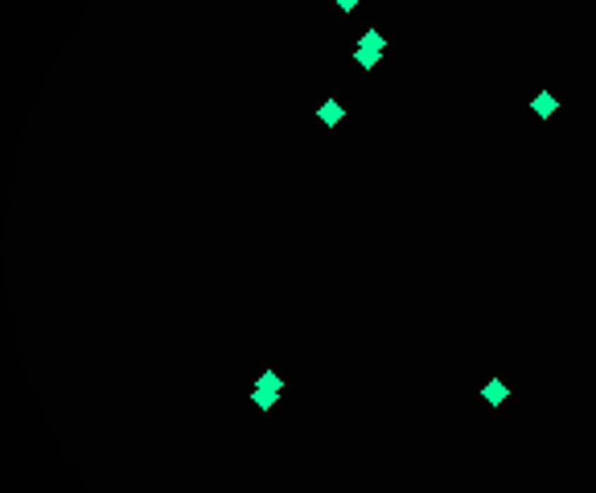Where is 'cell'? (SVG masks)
<instances>
[{"label": "cell", "instance_id": "cell-6", "mask_svg": "<svg viewBox=\"0 0 596 493\" xmlns=\"http://www.w3.org/2000/svg\"><path fill=\"white\" fill-rule=\"evenodd\" d=\"M354 62L362 66V71H370V66H379V62H382V54H379V49H362V46H358L354 49Z\"/></svg>", "mask_w": 596, "mask_h": 493}, {"label": "cell", "instance_id": "cell-2", "mask_svg": "<svg viewBox=\"0 0 596 493\" xmlns=\"http://www.w3.org/2000/svg\"><path fill=\"white\" fill-rule=\"evenodd\" d=\"M530 111H535L539 119H551L555 111H559V99H555L551 91H539L535 99H530Z\"/></svg>", "mask_w": 596, "mask_h": 493}, {"label": "cell", "instance_id": "cell-3", "mask_svg": "<svg viewBox=\"0 0 596 493\" xmlns=\"http://www.w3.org/2000/svg\"><path fill=\"white\" fill-rule=\"evenodd\" d=\"M317 119H321V123H325V128H337V123H341V119H346V107H341V103H337V99H325V103H321V107H317Z\"/></svg>", "mask_w": 596, "mask_h": 493}, {"label": "cell", "instance_id": "cell-9", "mask_svg": "<svg viewBox=\"0 0 596 493\" xmlns=\"http://www.w3.org/2000/svg\"><path fill=\"white\" fill-rule=\"evenodd\" d=\"M391 4H395V0H391Z\"/></svg>", "mask_w": 596, "mask_h": 493}, {"label": "cell", "instance_id": "cell-4", "mask_svg": "<svg viewBox=\"0 0 596 493\" xmlns=\"http://www.w3.org/2000/svg\"><path fill=\"white\" fill-rule=\"evenodd\" d=\"M255 387H260V391H267V395H284V378L276 375V370H263V375L255 378Z\"/></svg>", "mask_w": 596, "mask_h": 493}, {"label": "cell", "instance_id": "cell-1", "mask_svg": "<svg viewBox=\"0 0 596 493\" xmlns=\"http://www.w3.org/2000/svg\"><path fill=\"white\" fill-rule=\"evenodd\" d=\"M481 399L489 403V407H501V403L510 399V387H506L501 378H489V382L481 387Z\"/></svg>", "mask_w": 596, "mask_h": 493}, {"label": "cell", "instance_id": "cell-8", "mask_svg": "<svg viewBox=\"0 0 596 493\" xmlns=\"http://www.w3.org/2000/svg\"><path fill=\"white\" fill-rule=\"evenodd\" d=\"M334 4H337V8H341V13H354V8H358V4H362V0H334Z\"/></svg>", "mask_w": 596, "mask_h": 493}, {"label": "cell", "instance_id": "cell-7", "mask_svg": "<svg viewBox=\"0 0 596 493\" xmlns=\"http://www.w3.org/2000/svg\"><path fill=\"white\" fill-rule=\"evenodd\" d=\"M276 399H280V395H267V391H260V387H251V403H255L260 411H272V407H276Z\"/></svg>", "mask_w": 596, "mask_h": 493}, {"label": "cell", "instance_id": "cell-5", "mask_svg": "<svg viewBox=\"0 0 596 493\" xmlns=\"http://www.w3.org/2000/svg\"><path fill=\"white\" fill-rule=\"evenodd\" d=\"M358 46H362V49H379V54H382V49H387V37H382L379 29H366V33L358 37Z\"/></svg>", "mask_w": 596, "mask_h": 493}]
</instances>
